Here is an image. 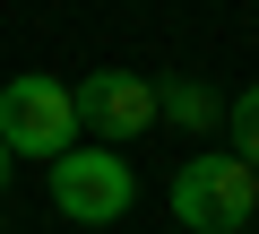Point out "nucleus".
<instances>
[{
  "mask_svg": "<svg viewBox=\"0 0 259 234\" xmlns=\"http://www.w3.org/2000/svg\"><path fill=\"white\" fill-rule=\"evenodd\" d=\"M9 165H18V156H9V148H0V191H9Z\"/></svg>",
  "mask_w": 259,
  "mask_h": 234,
  "instance_id": "obj_7",
  "label": "nucleus"
},
{
  "mask_svg": "<svg viewBox=\"0 0 259 234\" xmlns=\"http://www.w3.org/2000/svg\"><path fill=\"white\" fill-rule=\"evenodd\" d=\"M156 113H173L182 130H199V139H207V130L225 122V95H216L207 78H164V87H156Z\"/></svg>",
  "mask_w": 259,
  "mask_h": 234,
  "instance_id": "obj_5",
  "label": "nucleus"
},
{
  "mask_svg": "<svg viewBox=\"0 0 259 234\" xmlns=\"http://www.w3.org/2000/svg\"><path fill=\"white\" fill-rule=\"evenodd\" d=\"M130 199H139V174H130V156H121V148L78 139V148H61V156H52V208H61L69 225H121V217H130Z\"/></svg>",
  "mask_w": 259,
  "mask_h": 234,
  "instance_id": "obj_2",
  "label": "nucleus"
},
{
  "mask_svg": "<svg viewBox=\"0 0 259 234\" xmlns=\"http://www.w3.org/2000/svg\"><path fill=\"white\" fill-rule=\"evenodd\" d=\"M242 234H250V225H242Z\"/></svg>",
  "mask_w": 259,
  "mask_h": 234,
  "instance_id": "obj_8",
  "label": "nucleus"
},
{
  "mask_svg": "<svg viewBox=\"0 0 259 234\" xmlns=\"http://www.w3.org/2000/svg\"><path fill=\"white\" fill-rule=\"evenodd\" d=\"M87 130H78V104H69V87L61 78H44V70H26V78H9L0 87V148L9 156H61V148H78Z\"/></svg>",
  "mask_w": 259,
  "mask_h": 234,
  "instance_id": "obj_3",
  "label": "nucleus"
},
{
  "mask_svg": "<svg viewBox=\"0 0 259 234\" xmlns=\"http://www.w3.org/2000/svg\"><path fill=\"white\" fill-rule=\"evenodd\" d=\"M69 104H78V130L87 139L121 148V139H139L156 122V78H139V70H87L69 87Z\"/></svg>",
  "mask_w": 259,
  "mask_h": 234,
  "instance_id": "obj_4",
  "label": "nucleus"
},
{
  "mask_svg": "<svg viewBox=\"0 0 259 234\" xmlns=\"http://www.w3.org/2000/svg\"><path fill=\"white\" fill-rule=\"evenodd\" d=\"M225 130H233V139H242V148H233V156H242V165H259V87H242V95H233V104H225Z\"/></svg>",
  "mask_w": 259,
  "mask_h": 234,
  "instance_id": "obj_6",
  "label": "nucleus"
},
{
  "mask_svg": "<svg viewBox=\"0 0 259 234\" xmlns=\"http://www.w3.org/2000/svg\"><path fill=\"white\" fill-rule=\"evenodd\" d=\"M250 208H259V165H242L233 148H199L173 174V217L190 234H242Z\"/></svg>",
  "mask_w": 259,
  "mask_h": 234,
  "instance_id": "obj_1",
  "label": "nucleus"
}]
</instances>
